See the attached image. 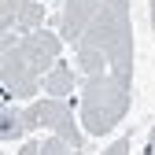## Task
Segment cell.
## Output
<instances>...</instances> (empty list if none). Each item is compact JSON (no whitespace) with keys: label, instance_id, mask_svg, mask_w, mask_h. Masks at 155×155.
Masks as SVG:
<instances>
[{"label":"cell","instance_id":"9","mask_svg":"<svg viewBox=\"0 0 155 155\" xmlns=\"http://www.w3.org/2000/svg\"><path fill=\"white\" fill-rule=\"evenodd\" d=\"M37 155H81V148H74V144H67L63 137H45L41 140V148H37Z\"/></svg>","mask_w":155,"mask_h":155},{"label":"cell","instance_id":"6","mask_svg":"<svg viewBox=\"0 0 155 155\" xmlns=\"http://www.w3.org/2000/svg\"><path fill=\"white\" fill-rule=\"evenodd\" d=\"M45 96H55V100H63V96H70L78 89V74L67 67V63H55L48 74H45V81H41Z\"/></svg>","mask_w":155,"mask_h":155},{"label":"cell","instance_id":"11","mask_svg":"<svg viewBox=\"0 0 155 155\" xmlns=\"http://www.w3.org/2000/svg\"><path fill=\"white\" fill-rule=\"evenodd\" d=\"M100 155H129V137H118V140H111Z\"/></svg>","mask_w":155,"mask_h":155},{"label":"cell","instance_id":"3","mask_svg":"<svg viewBox=\"0 0 155 155\" xmlns=\"http://www.w3.org/2000/svg\"><path fill=\"white\" fill-rule=\"evenodd\" d=\"M133 100V81L114 70L85 74L81 81V129L92 137H104L107 129H114Z\"/></svg>","mask_w":155,"mask_h":155},{"label":"cell","instance_id":"14","mask_svg":"<svg viewBox=\"0 0 155 155\" xmlns=\"http://www.w3.org/2000/svg\"><path fill=\"white\" fill-rule=\"evenodd\" d=\"M151 33H155V0H151Z\"/></svg>","mask_w":155,"mask_h":155},{"label":"cell","instance_id":"10","mask_svg":"<svg viewBox=\"0 0 155 155\" xmlns=\"http://www.w3.org/2000/svg\"><path fill=\"white\" fill-rule=\"evenodd\" d=\"M26 0H0V33H11L15 30V18H18V8Z\"/></svg>","mask_w":155,"mask_h":155},{"label":"cell","instance_id":"13","mask_svg":"<svg viewBox=\"0 0 155 155\" xmlns=\"http://www.w3.org/2000/svg\"><path fill=\"white\" fill-rule=\"evenodd\" d=\"M148 155H155V129H151V137H148Z\"/></svg>","mask_w":155,"mask_h":155},{"label":"cell","instance_id":"4","mask_svg":"<svg viewBox=\"0 0 155 155\" xmlns=\"http://www.w3.org/2000/svg\"><path fill=\"white\" fill-rule=\"evenodd\" d=\"M22 114H26V126L30 129H52L55 137H63L67 144L85 148V137H81V129H78L74 111H70L67 100H55V96H48V100H33L30 107H22Z\"/></svg>","mask_w":155,"mask_h":155},{"label":"cell","instance_id":"7","mask_svg":"<svg viewBox=\"0 0 155 155\" xmlns=\"http://www.w3.org/2000/svg\"><path fill=\"white\" fill-rule=\"evenodd\" d=\"M26 133H30L26 114L18 111V107H11V104H4V111H0V140H4V144H15V140H22Z\"/></svg>","mask_w":155,"mask_h":155},{"label":"cell","instance_id":"8","mask_svg":"<svg viewBox=\"0 0 155 155\" xmlns=\"http://www.w3.org/2000/svg\"><path fill=\"white\" fill-rule=\"evenodd\" d=\"M37 30H45V0H26V4L18 8V18H15L11 33L26 37V33H37Z\"/></svg>","mask_w":155,"mask_h":155},{"label":"cell","instance_id":"15","mask_svg":"<svg viewBox=\"0 0 155 155\" xmlns=\"http://www.w3.org/2000/svg\"><path fill=\"white\" fill-rule=\"evenodd\" d=\"M45 4H48V0H45Z\"/></svg>","mask_w":155,"mask_h":155},{"label":"cell","instance_id":"2","mask_svg":"<svg viewBox=\"0 0 155 155\" xmlns=\"http://www.w3.org/2000/svg\"><path fill=\"white\" fill-rule=\"evenodd\" d=\"M63 37L52 30L37 33H0V85L8 100H33L41 92L45 74L55 67Z\"/></svg>","mask_w":155,"mask_h":155},{"label":"cell","instance_id":"5","mask_svg":"<svg viewBox=\"0 0 155 155\" xmlns=\"http://www.w3.org/2000/svg\"><path fill=\"white\" fill-rule=\"evenodd\" d=\"M107 0H63V11H59V37L70 45H78L85 37V30L92 26V18L100 15V8Z\"/></svg>","mask_w":155,"mask_h":155},{"label":"cell","instance_id":"12","mask_svg":"<svg viewBox=\"0 0 155 155\" xmlns=\"http://www.w3.org/2000/svg\"><path fill=\"white\" fill-rule=\"evenodd\" d=\"M37 148H41V140H30V144L18 148V155H37Z\"/></svg>","mask_w":155,"mask_h":155},{"label":"cell","instance_id":"1","mask_svg":"<svg viewBox=\"0 0 155 155\" xmlns=\"http://www.w3.org/2000/svg\"><path fill=\"white\" fill-rule=\"evenodd\" d=\"M78 70L100 74L114 70L133 81V18H129V0H107L100 15L92 18L85 37L74 45Z\"/></svg>","mask_w":155,"mask_h":155}]
</instances>
